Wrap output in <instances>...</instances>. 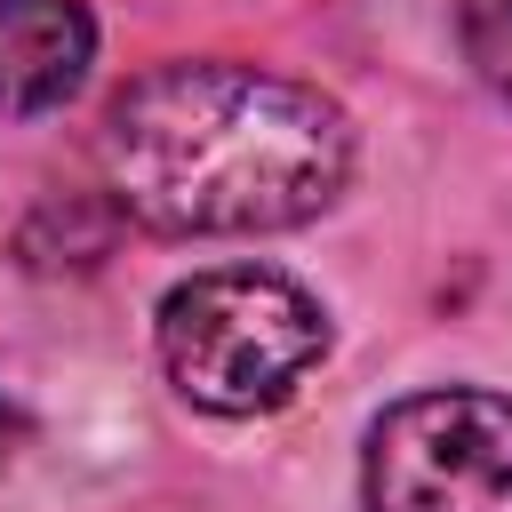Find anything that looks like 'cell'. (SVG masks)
Instances as JSON below:
<instances>
[{"label":"cell","instance_id":"cell-6","mask_svg":"<svg viewBox=\"0 0 512 512\" xmlns=\"http://www.w3.org/2000/svg\"><path fill=\"white\" fill-rule=\"evenodd\" d=\"M24 432H32V424H24V408H16V400H8V392H0V456H8V448H16V440H24Z\"/></svg>","mask_w":512,"mask_h":512},{"label":"cell","instance_id":"cell-5","mask_svg":"<svg viewBox=\"0 0 512 512\" xmlns=\"http://www.w3.org/2000/svg\"><path fill=\"white\" fill-rule=\"evenodd\" d=\"M456 32H464L472 72L512 104V0H456Z\"/></svg>","mask_w":512,"mask_h":512},{"label":"cell","instance_id":"cell-4","mask_svg":"<svg viewBox=\"0 0 512 512\" xmlns=\"http://www.w3.org/2000/svg\"><path fill=\"white\" fill-rule=\"evenodd\" d=\"M96 56V16L80 0H0V120L56 112Z\"/></svg>","mask_w":512,"mask_h":512},{"label":"cell","instance_id":"cell-2","mask_svg":"<svg viewBox=\"0 0 512 512\" xmlns=\"http://www.w3.org/2000/svg\"><path fill=\"white\" fill-rule=\"evenodd\" d=\"M328 352V312L256 264L192 272L160 296V368L208 416H264L280 408Z\"/></svg>","mask_w":512,"mask_h":512},{"label":"cell","instance_id":"cell-3","mask_svg":"<svg viewBox=\"0 0 512 512\" xmlns=\"http://www.w3.org/2000/svg\"><path fill=\"white\" fill-rule=\"evenodd\" d=\"M360 488L368 512H512V400L448 384L384 408Z\"/></svg>","mask_w":512,"mask_h":512},{"label":"cell","instance_id":"cell-1","mask_svg":"<svg viewBox=\"0 0 512 512\" xmlns=\"http://www.w3.org/2000/svg\"><path fill=\"white\" fill-rule=\"evenodd\" d=\"M104 192L168 240L312 224L352 176V120L256 64H152L96 128Z\"/></svg>","mask_w":512,"mask_h":512}]
</instances>
